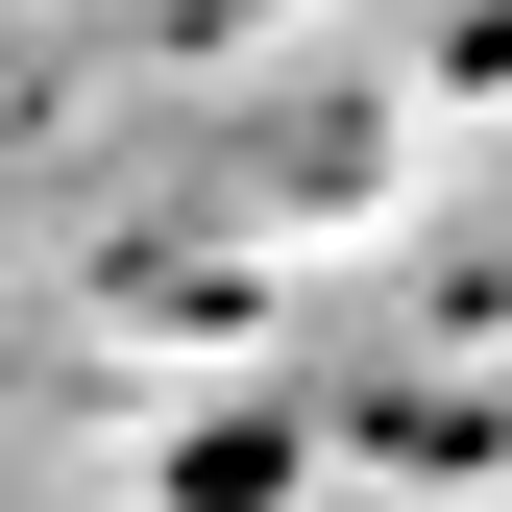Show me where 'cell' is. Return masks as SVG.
<instances>
[]
</instances>
